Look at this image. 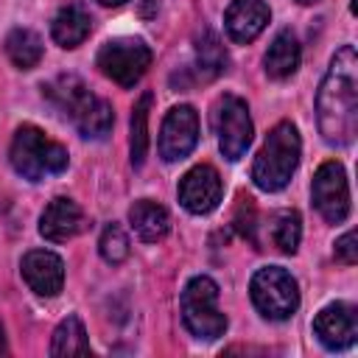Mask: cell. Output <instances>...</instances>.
<instances>
[{"label":"cell","mask_w":358,"mask_h":358,"mask_svg":"<svg viewBox=\"0 0 358 358\" xmlns=\"http://www.w3.org/2000/svg\"><path fill=\"white\" fill-rule=\"evenodd\" d=\"M316 120L324 143L350 145L358 131V56L352 45H341L316 92Z\"/></svg>","instance_id":"1"},{"label":"cell","mask_w":358,"mask_h":358,"mask_svg":"<svg viewBox=\"0 0 358 358\" xmlns=\"http://www.w3.org/2000/svg\"><path fill=\"white\" fill-rule=\"evenodd\" d=\"M42 90H45V98L64 117H70V123L78 129L81 137L101 140L112 131V123H115L112 103L106 98L90 92V87L78 76H59Z\"/></svg>","instance_id":"2"},{"label":"cell","mask_w":358,"mask_h":358,"mask_svg":"<svg viewBox=\"0 0 358 358\" xmlns=\"http://www.w3.org/2000/svg\"><path fill=\"white\" fill-rule=\"evenodd\" d=\"M299 154H302V140H299L296 126L291 120L277 123L255 157L252 182L266 193L282 190L299 165Z\"/></svg>","instance_id":"3"},{"label":"cell","mask_w":358,"mask_h":358,"mask_svg":"<svg viewBox=\"0 0 358 358\" xmlns=\"http://www.w3.org/2000/svg\"><path fill=\"white\" fill-rule=\"evenodd\" d=\"M67 148L56 140H50L42 129L25 123L17 129L14 140H11V165L14 171L28 179V182H39L45 176L62 173L67 168Z\"/></svg>","instance_id":"4"},{"label":"cell","mask_w":358,"mask_h":358,"mask_svg":"<svg viewBox=\"0 0 358 358\" xmlns=\"http://www.w3.org/2000/svg\"><path fill=\"white\" fill-rule=\"evenodd\" d=\"M182 322L190 330V336L201 341H213L224 336L227 316L218 310V285L213 277L199 274L187 280L182 291Z\"/></svg>","instance_id":"5"},{"label":"cell","mask_w":358,"mask_h":358,"mask_svg":"<svg viewBox=\"0 0 358 358\" xmlns=\"http://www.w3.org/2000/svg\"><path fill=\"white\" fill-rule=\"evenodd\" d=\"M249 294L260 316L271 322H285L299 308V285L282 266H263L249 282Z\"/></svg>","instance_id":"6"},{"label":"cell","mask_w":358,"mask_h":358,"mask_svg":"<svg viewBox=\"0 0 358 358\" xmlns=\"http://www.w3.org/2000/svg\"><path fill=\"white\" fill-rule=\"evenodd\" d=\"M98 67L120 87H134L151 67V48L137 36H117L98 50Z\"/></svg>","instance_id":"7"},{"label":"cell","mask_w":358,"mask_h":358,"mask_svg":"<svg viewBox=\"0 0 358 358\" xmlns=\"http://www.w3.org/2000/svg\"><path fill=\"white\" fill-rule=\"evenodd\" d=\"M213 131L218 137L221 154L229 162L241 159L252 143V134H255L246 101L238 95H221L213 106Z\"/></svg>","instance_id":"8"},{"label":"cell","mask_w":358,"mask_h":358,"mask_svg":"<svg viewBox=\"0 0 358 358\" xmlns=\"http://www.w3.org/2000/svg\"><path fill=\"white\" fill-rule=\"evenodd\" d=\"M310 199L327 224H341L350 215V185L341 162L327 159L319 165V171L313 173Z\"/></svg>","instance_id":"9"},{"label":"cell","mask_w":358,"mask_h":358,"mask_svg":"<svg viewBox=\"0 0 358 358\" xmlns=\"http://www.w3.org/2000/svg\"><path fill=\"white\" fill-rule=\"evenodd\" d=\"M199 143V115L190 103L173 106L159 129V157L165 162H179L185 159Z\"/></svg>","instance_id":"10"},{"label":"cell","mask_w":358,"mask_h":358,"mask_svg":"<svg viewBox=\"0 0 358 358\" xmlns=\"http://www.w3.org/2000/svg\"><path fill=\"white\" fill-rule=\"evenodd\" d=\"M179 204L193 213V215H204L210 210L218 207L221 201V193H224V185H221V176L213 165H193L182 179H179Z\"/></svg>","instance_id":"11"},{"label":"cell","mask_w":358,"mask_h":358,"mask_svg":"<svg viewBox=\"0 0 358 358\" xmlns=\"http://www.w3.org/2000/svg\"><path fill=\"white\" fill-rule=\"evenodd\" d=\"M313 336L322 341V347L338 352L350 350L358 338V313L347 302H330L322 308L313 319Z\"/></svg>","instance_id":"12"},{"label":"cell","mask_w":358,"mask_h":358,"mask_svg":"<svg viewBox=\"0 0 358 358\" xmlns=\"http://www.w3.org/2000/svg\"><path fill=\"white\" fill-rule=\"evenodd\" d=\"M20 271L28 288L39 296H56L64 285V260L50 249H31L25 252Z\"/></svg>","instance_id":"13"},{"label":"cell","mask_w":358,"mask_h":358,"mask_svg":"<svg viewBox=\"0 0 358 358\" xmlns=\"http://www.w3.org/2000/svg\"><path fill=\"white\" fill-rule=\"evenodd\" d=\"M84 229H87V215L67 196H56L39 215V235L50 243H64Z\"/></svg>","instance_id":"14"},{"label":"cell","mask_w":358,"mask_h":358,"mask_svg":"<svg viewBox=\"0 0 358 358\" xmlns=\"http://www.w3.org/2000/svg\"><path fill=\"white\" fill-rule=\"evenodd\" d=\"M268 20H271V11L263 0H232L229 8L224 11L227 36L235 45H249L252 39H257L268 25Z\"/></svg>","instance_id":"15"},{"label":"cell","mask_w":358,"mask_h":358,"mask_svg":"<svg viewBox=\"0 0 358 358\" xmlns=\"http://www.w3.org/2000/svg\"><path fill=\"white\" fill-rule=\"evenodd\" d=\"M90 28H92L90 11L81 3H67L56 11L50 22V36L59 48H78L90 36Z\"/></svg>","instance_id":"16"},{"label":"cell","mask_w":358,"mask_h":358,"mask_svg":"<svg viewBox=\"0 0 358 358\" xmlns=\"http://www.w3.org/2000/svg\"><path fill=\"white\" fill-rule=\"evenodd\" d=\"M299 59H302V48H299L296 34L288 31V28H282V31L271 39V45H268V50H266V56H263L266 76L282 81V78H288V76L296 73Z\"/></svg>","instance_id":"17"},{"label":"cell","mask_w":358,"mask_h":358,"mask_svg":"<svg viewBox=\"0 0 358 358\" xmlns=\"http://www.w3.org/2000/svg\"><path fill=\"white\" fill-rule=\"evenodd\" d=\"M129 224H131V229H134V235H137L140 241L157 243V241H162V238L168 235V229H171V215H168V210H165L162 204H157V201H151V199H140V201H134L131 210H129Z\"/></svg>","instance_id":"18"},{"label":"cell","mask_w":358,"mask_h":358,"mask_svg":"<svg viewBox=\"0 0 358 358\" xmlns=\"http://www.w3.org/2000/svg\"><path fill=\"white\" fill-rule=\"evenodd\" d=\"M50 355H92L87 327L78 316H67L59 322L50 338Z\"/></svg>","instance_id":"19"},{"label":"cell","mask_w":358,"mask_h":358,"mask_svg":"<svg viewBox=\"0 0 358 358\" xmlns=\"http://www.w3.org/2000/svg\"><path fill=\"white\" fill-rule=\"evenodd\" d=\"M42 39L36 31L31 28H14L8 36H6V56L11 59L14 67L20 70H31L42 62Z\"/></svg>","instance_id":"20"},{"label":"cell","mask_w":358,"mask_h":358,"mask_svg":"<svg viewBox=\"0 0 358 358\" xmlns=\"http://www.w3.org/2000/svg\"><path fill=\"white\" fill-rule=\"evenodd\" d=\"M196 70H199V78L204 81H213L227 70V50L221 39L207 28L196 39Z\"/></svg>","instance_id":"21"},{"label":"cell","mask_w":358,"mask_h":358,"mask_svg":"<svg viewBox=\"0 0 358 358\" xmlns=\"http://www.w3.org/2000/svg\"><path fill=\"white\" fill-rule=\"evenodd\" d=\"M151 92H143L131 109V129H129V151H131V165L143 168L145 154H148V112H151Z\"/></svg>","instance_id":"22"},{"label":"cell","mask_w":358,"mask_h":358,"mask_svg":"<svg viewBox=\"0 0 358 358\" xmlns=\"http://www.w3.org/2000/svg\"><path fill=\"white\" fill-rule=\"evenodd\" d=\"M302 241V218L296 210H280L271 218V243L282 255H294Z\"/></svg>","instance_id":"23"},{"label":"cell","mask_w":358,"mask_h":358,"mask_svg":"<svg viewBox=\"0 0 358 358\" xmlns=\"http://www.w3.org/2000/svg\"><path fill=\"white\" fill-rule=\"evenodd\" d=\"M98 252L106 263L117 266L129 257V235L120 224H106L103 232H101V241H98Z\"/></svg>","instance_id":"24"},{"label":"cell","mask_w":358,"mask_h":358,"mask_svg":"<svg viewBox=\"0 0 358 358\" xmlns=\"http://www.w3.org/2000/svg\"><path fill=\"white\" fill-rule=\"evenodd\" d=\"M333 255H336V260H338V263H347V266L358 263V246H355V232H352V229H350V232H344V235L336 241Z\"/></svg>","instance_id":"25"},{"label":"cell","mask_w":358,"mask_h":358,"mask_svg":"<svg viewBox=\"0 0 358 358\" xmlns=\"http://www.w3.org/2000/svg\"><path fill=\"white\" fill-rule=\"evenodd\" d=\"M6 350H8V347H6V333H3V324H0V355H3Z\"/></svg>","instance_id":"26"},{"label":"cell","mask_w":358,"mask_h":358,"mask_svg":"<svg viewBox=\"0 0 358 358\" xmlns=\"http://www.w3.org/2000/svg\"><path fill=\"white\" fill-rule=\"evenodd\" d=\"M101 6H123V3H129V0H98Z\"/></svg>","instance_id":"27"},{"label":"cell","mask_w":358,"mask_h":358,"mask_svg":"<svg viewBox=\"0 0 358 358\" xmlns=\"http://www.w3.org/2000/svg\"><path fill=\"white\" fill-rule=\"evenodd\" d=\"M296 3H302V6H310V3H319V0H296Z\"/></svg>","instance_id":"28"}]
</instances>
